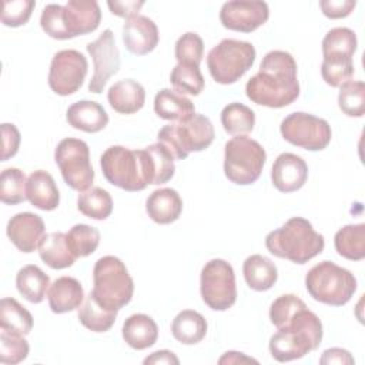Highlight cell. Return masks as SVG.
<instances>
[{"label":"cell","mask_w":365,"mask_h":365,"mask_svg":"<svg viewBox=\"0 0 365 365\" xmlns=\"http://www.w3.org/2000/svg\"><path fill=\"white\" fill-rule=\"evenodd\" d=\"M148 217L161 225L177 221L182 212V200L173 188H158L145 201Z\"/></svg>","instance_id":"obj_23"},{"label":"cell","mask_w":365,"mask_h":365,"mask_svg":"<svg viewBox=\"0 0 365 365\" xmlns=\"http://www.w3.org/2000/svg\"><path fill=\"white\" fill-rule=\"evenodd\" d=\"M207 319L194 309H184L171 322L173 336L184 345H195L207 335Z\"/></svg>","instance_id":"obj_29"},{"label":"cell","mask_w":365,"mask_h":365,"mask_svg":"<svg viewBox=\"0 0 365 365\" xmlns=\"http://www.w3.org/2000/svg\"><path fill=\"white\" fill-rule=\"evenodd\" d=\"M336 252L349 259L361 261L365 257V224H349L336 231L334 237Z\"/></svg>","instance_id":"obj_32"},{"label":"cell","mask_w":365,"mask_h":365,"mask_svg":"<svg viewBox=\"0 0 365 365\" xmlns=\"http://www.w3.org/2000/svg\"><path fill=\"white\" fill-rule=\"evenodd\" d=\"M354 74L352 57L344 56H327L322 58L321 76L322 80L331 87H341L349 81Z\"/></svg>","instance_id":"obj_41"},{"label":"cell","mask_w":365,"mask_h":365,"mask_svg":"<svg viewBox=\"0 0 365 365\" xmlns=\"http://www.w3.org/2000/svg\"><path fill=\"white\" fill-rule=\"evenodd\" d=\"M40 26L46 34L56 40H68L63 21V6L50 3L47 4L40 16Z\"/></svg>","instance_id":"obj_46"},{"label":"cell","mask_w":365,"mask_h":365,"mask_svg":"<svg viewBox=\"0 0 365 365\" xmlns=\"http://www.w3.org/2000/svg\"><path fill=\"white\" fill-rule=\"evenodd\" d=\"M90 292L100 305L120 311L133 298L134 281L120 258L106 255L94 264L93 289Z\"/></svg>","instance_id":"obj_5"},{"label":"cell","mask_w":365,"mask_h":365,"mask_svg":"<svg viewBox=\"0 0 365 365\" xmlns=\"http://www.w3.org/2000/svg\"><path fill=\"white\" fill-rule=\"evenodd\" d=\"M174 54H175V58L178 63L192 64V66L200 67V63L204 56V41L194 31L184 33L175 41Z\"/></svg>","instance_id":"obj_43"},{"label":"cell","mask_w":365,"mask_h":365,"mask_svg":"<svg viewBox=\"0 0 365 365\" xmlns=\"http://www.w3.org/2000/svg\"><path fill=\"white\" fill-rule=\"evenodd\" d=\"M201 298L214 311H227L237 301L235 274L230 262L214 258L205 262L200 277Z\"/></svg>","instance_id":"obj_10"},{"label":"cell","mask_w":365,"mask_h":365,"mask_svg":"<svg viewBox=\"0 0 365 365\" xmlns=\"http://www.w3.org/2000/svg\"><path fill=\"white\" fill-rule=\"evenodd\" d=\"M245 94L252 103L269 108L294 103L299 96L294 57L284 50L268 51L259 64V71L247 81Z\"/></svg>","instance_id":"obj_1"},{"label":"cell","mask_w":365,"mask_h":365,"mask_svg":"<svg viewBox=\"0 0 365 365\" xmlns=\"http://www.w3.org/2000/svg\"><path fill=\"white\" fill-rule=\"evenodd\" d=\"M107 100L114 111L120 114H134L144 106L145 90L138 81L124 78L108 88Z\"/></svg>","instance_id":"obj_24"},{"label":"cell","mask_w":365,"mask_h":365,"mask_svg":"<svg viewBox=\"0 0 365 365\" xmlns=\"http://www.w3.org/2000/svg\"><path fill=\"white\" fill-rule=\"evenodd\" d=\"M0 328L27 335L33 329V317L17 299L9 297L1 298Z\"/></svg>","instance_id":"obj_33"},{"label":"cell","mask_w":365,"mask_h":365,"mask_svg":"<svg viewBox=\"0 0 365 365\" xmlns=\"http://www.w3.org/2000/svg\"><path fill=\"white\" fill-rule=\"evenodd\" d=\"M220 364H241V362H254V364H257V361L255 359H252V358H250V356H245L242 352H235V351H228V352H225L221 358H220V361H218Z\"/></svg>","instance_id":"obj_53"},{"label":"cell","mask_w":365,"mask_h":365,"mask_svg":"<svg viewBox=\"0 0 365 365\" xmlns=\"http://www.w3.org/2000/svg\"><path fill=\"white\" fill-rule=\"evenodd\" d=\"M356 6L355 0H321L319 7L328 19H344L349 16Z\"/></svg>","instance_id":"obj_49"},{"label":"cell","mask_w":365,"mask_h":365,"mask_svg":"<svg viewBox=\"0 0 365 365\" xmlns=\"http://www.w3.org/2000/svg\"><path fill=\"white\" fill-rule=\"evenodd\" d=\"M279 130L285 141L308 151L324 150L332 137L327 120L302 111L288 114L281 121Z\"/></svg>","instance_id":"obj_12"},{"label":"cell","mask_w":365,"mask_h":365,"mask_svg":"<svg viewBox=\"0 0 365 365\" xmlns=\"http://www.w3.org/2000/svg\"><path fill=\"white\" fill-rule=\"evenodd\" d=\"M88 63L83 53L68 48L57 51L50 63L48 86L58 96L74 94L84 83Z\"/></svg>","instance_id":"obj_13"},{"label":"cell","mask_w":365,"mask_h":365,"mask_svg":"<svg viewBox=\"0 0 365 365\" xmlns=\"http://www.w3.org/2000/svg\"><path fill=\"white\" fill-rule=\"evenodd\" d=\"M304 305L305 302L294 294L279 295L277 299H274L269 308V319L272 325L277 328L282 327L294 315V312Z\"/></svg>","instance_id":"obj_47"},{"label":"cell","mask_w":365,"mask_h":365,"mask_svg":"<svg viewBox=\"0 0 365 365\" xmlns=\"http://www.w3.org/2000/svg\"><path fill=\"white\" fill-rule=\"evenodd\" d=\"M221 124L231 135H245L255 125V114L242 103H230L221 111Z\"/></svg>","instance_id":"obj_35"},{"label":"cell","mask_w":365,"mask_h":365,"mask_svg":"<svg viewBox=\"0 0 365 365\" xmlns=\"http://www.w3.org/2000/svg\"><path fill=\"white\" fill-rule=\"evenodd\" d=\"M71 252L77 258L88 257L100 244V232L97 228L87 224H76L66 234Z\"/></svg>","instance_id":"obj_38"},{"label":"cell","mask_w":365,"mask_h":365,"mask_svg":"<svg viewBox=\"0 0 365 365\" xmlns=\"http://www.w3.org/2000/svg\"><path fill=\"white\" fill-rule=\"evenodd\" d=\"M308 294L318 302L342 307L356 291V278L351 271L331 261L314 265L305 275Z\"/></svg>","instance_id":"obj_6"},{"label":"cell","mask_w":365,"mask_h":365,"mask_svg":"<svg viewBox=\"0 0 365 365\" xmlns=\"http://www.w3.org/2000/svg\"><path fill=\"white\" fill-rule=\"evenodd\" d=\"M170 81L177 91L191 96H198L205 86L200 67L182 63H177V66L171 70Z\"/></svg>","instance_id":"obj_39"},{"label":"cell","mask_w":365,"mask_h":365,"mask_svg":"<svg viewBox=\"0 0 365 365\" xmlns=\"http://www.w3.org/2000/svg\"><path fill=\"white\" fill-rule=\"evenodd\" d=\"M46 227L40 215L33 212H19L13 215L7 222V237L14 247L21 252H33L38 248V244L44 235Z\"/></svg>","instance_id":"obj_16"},{"label":"cell","mask_w":365,"mask_h":365,"mask_svg":"<svg viewBox=\"0 0 365 365\" xmlns=\"http://www.w3.org/2000/svg\"><path fill=\"white\" fill-rule=\"evenodd\" d=\"M27 178L24 173L16 167L4 168L0 175V200L3 204L16 205L27 200Z\"/></svg>","instance_id":"obj_37"},{"label":"cell","mask_w":365,"mask_h":365,"mask_svg":"<svg viewBox=\"0 0 365 365\" xmlns=\"http://www.w3.org/2000/svg\"><path fill=\"white\" fill-rule=\"evenodd\" d=\"M269 17V9L259 0H232L222 4L220 10L221 24L234 31L251 33L261 27Z\"/></svg>","instance_id":"obj_15"},{"label":"cell","mask_w":365,"mask_h":365,"mask_svg":"<svg viewBox=\"0 0 365 365\" xmlns=\"http://www.w3.org/2000/svg\"><path fill=\"white\" fill-rule=\"evenodd\" d=\"M322 56H344L354 57L358 40L354 30L348 27L331 29L322 38Z\"/></svg>","instance_id":"obj_36"},{"label":"cell","mask_w":365,"mask_h":365,"mask_svg":"<svg viewBox=\"0 0 365 365\" xmlns=\"http://www.w3.org/2000/svg\"><path fill=\"white\" fill-rule=\"evenodd\" d=\"M155 114L168 121H185L195 114L194 103L182 93L171 88L160 90L154 97Z\"/></svg>","instance_id":"obj_25"},{"label":"cell","mask_w":365,"mask_h":365,"mask_svg":"<svg viewBox=\"0 0 365 365\" xmlns=\"http://www.w3.org/2000/svg\"><path fill=\"white\" fill-rule=\"evenodd\" d=\"M160 40L157 24L147 16L137 14L127 19L123 26V43L135 56L151 53Z\"/></svg>","instance_id":"obj_18"},{"label":"cell","mask_w":365,"mask_h":365,"mask_svg":"<svg viewBox=\"0 0 365 365\" xmlns=\"http://www.w3.org/2000/svg\"><path fill=\"white\" fill-rule=\"evenodd\" d=\"M265 160L267 153L258 141L247 135L232 137L224 148V174L234 184L250 185L259 178Z\"/></svg>","instance_id":"obj_8"},{"label":"cell","mask_w":365,"mask_h":365,"mask_svg":"<svg viewBox=\"0 0 365 365\" xmlns=\"http://www.w3.org/2000/svg\"><path fill=\"white\" fill-rule=\"evenodd\" d=\"M107 6L110 11L118 17L130 19L138 14L140 9L144 6V1H134V0H127V1H107Z\"/></svg>","instance_id":"obj_50"},{"label":"cell","mask_w":365,"mask_h":365,"mask_svg":"<svg viewBox=\"0 0 365 365\" xmlns=\"http://www.w3.org/2000/svg\"><path fill=\"white\" fill-rule=\"evenodd\" d=\"M34 6V0H4L1 9V23L7 27H20L26 24Z\"/></svg>","instance_id":"obj_45"},{"label":"cell","mask_w":365,"mask_h":365,"mask_svg":"<svg viewBox=\"0 0 365 365\" xmlns=\"http://www.w3.org/2000/svg\"><path fill=\"white\" fill-rule=\"evenodd\" d=\"M148 364H174V365H178L180 364V359L175 356L174 352L168 351V349H161V351H155L153 352L151 355H148L145 359H144V365H148Z\"/></svg>","instance_id":"obj_52"},{"label":"cell","mask_w":365,"mask_h":365,"mask_svg":"<svg viewBox=\"0 0 365 365\" xmlns=\"http://www.w3.org/2000/svg\"><path fill=\"white\" fill-rule=\"evenodd\" d=\"M255 47L250 41L224 38L207 56V67L218 84L238 81L255 61Z\"/></svg>","instance_id":"obj_9"},{"label":"cell","mask_w":365,"mask_h":365,"mask_svg":"<svg viewBox=\"0 0 365 365\" xmlns=\"http://www.w3.org/2000/svg\"><path fill=\"white\" fill-rule=\"evenodd\" d=\"M118 311L100 305L90 292L78 307V321L93 332H107L115 322Z\"/></svg>","instance_id":"obj_31"},{"label":"cell","mask_w":365,"mask_h":365,"mask_svg":"<svg viewBox=\"0 0 365 365\" xmlns=\"http://www.w3.org/2000/svg\"><path fill=\"white\" fill-rule=\"evenodd\" d=\"M321 341V319L304 305L269 338V352L275 361L289 362L315 351Z\"/></svg>","instance_id":"obj_2"},{"label":"cell","mask_w":365,"mask_h":365,"mask_svg":"<svg viewBox=\"0 0 365 365\" xmlns=\"http://www.w3.org/2000/svg\"><path fill=\"white\" fill-rule=\"evenodd\" d=\"M38 255L53 269H64L74 264L77 257L71 252L64 232L44 234L38 244Z\"/></svg>","instance_id":"obj_27"},{"label":"cell","mask_w":365,"mask_h":365,"mask_svg":"<svg viewBox=\"0 0 365 365\" xmlns=\"http://www.w3.org/2000/svg\"><path fill=\"white\" fill-rule=\"evenodd\" d=\"M101 20L96 0H68L63 6V21L68 38L93 33Z\"/></svg>","instance_id":"obj_17"},{"label":"cell","mask_w":365,"mask_h":365,"mask_svg":"<svg viewBox=\"0 0 365 365\" xmlns=\"http://www.w3.org/2000/svg\"><path fill=\"white\" fill-rule=\"evenodd\" d=\"M67 123L84 133H98L108 124V114L101 104L91 100L73 103L66 113Z\"/></svg>","instance_id":"obj_21"},{"label":"cell","mask_w":365,"mask_h":365,"mask_svg":"<svg viewBox=\"0 0 365 365\" xmlns=\"http://www.w3.org/2000/svg\"><path fill=\"white\" fill-rule=\"evenodd\" d=\"M121 334L128 346L137 351H143L157 342L158 327L150 315L134 314L124 321Z\"/></svg>","instance_id":"obj_26"},{"label":"cell","mask_w":365,"mask_h":365,"mask_svg":"<svg viewBox=\"0 0 365 365\" xmlns=\"http://www.w3.org/2000/svg\"><path fill=\"white\" fill-rule=\"evenodd\" d=\"M308 178V165L302 157L292 153L279 154L271 170L274 187L281 192H294L304 187Z\"/></svg>","instance_id":"obj_19"},{"label":"cell","mask_w":365,"mask_h":365,"mask_svg":"<svg viewBox=\"0 0 365 365\" xmlns=\"http://www.w3.org/2000/svg\"><path fill=\"white\" fill-rule=\"evenodd\" d=\"M100 165L110 184L128 192L143 191L154 182V164L147 148L130 150L111 145L101 154Z\"/></svg>","instance_id":"obj_3"},{"label":"cell","mask_w":365,"mask_h":365,"mask_svg":"<svg viewBox=\"0 0 365 365\" xmlns=\"http://www.w3.org/2000/svg\"><path fill=\"white\" fill-rule=\"evenodd\" d=\"M1 135H3V150H1V161H7L14 157L20 147V131L14 124L3 123L1 124Z\"/></svg>","instance_id":"obj_48"},{"label":"cell","mask_w":365,"mask_h":365,"mask_svg":"<svg viewBox=\"0 0 365 365\" xmlns=\"http://www.w3.org/2000/svg\"><path fill=\"white\" fill-rule=\"evenodd\" d=\"M339 110L348 117H362L365 113V84L349 80L339 87Z\"/></svg>","instance_id":"obj_40"},{"label":"cell","mask_w":365,"mask_h":365,"mask_svg":"<svg viewBox=\"0 0 365 365\" xmlns=\"http://www.w3.org/2000/svg\"><path fill=\"white\" fill-rule=\"evenodd\" d=\"M50 309L54 314H64L77 309L84 301V289L78 279L73 277H60L47 292Z\"/></svg>","instance_id":"obj_22"},{"label":"cell","mask_w":365,"mask_h":365,"mask_svg":"<svg viewBox=\"0 0 365 365\" xmlns=\"http://www.w3.org/2000/svg\"><path fill=\"white\" fill-rule=\"evenodd\" d=\"M319 364H355L354 356L349 351L342 348H329L325 349L319 358Z\"/></svg>","instance_id":"obj_51"},{"label":"cell","mask_w":365,"mask_h":365,"mask_svg":"<svg viewBox=\"0 0 365 365\" xmlns=\"http://www.w3.org/2000/svg\"><path fill=\"white\" fill-rule=\"evenodd\" d=\"M153 158L154 164V182L153 185H160L167 181H170L175 173V165H174V157L171 151L163 145L161 143L151 144L145 147Z\"/></svg>","instance_id":"obj_44"},{"label":"cell","mask_w":365,"mask_h":365,"mask_svg":"<svg viewBox=\"0 0 365 365\" xmlns=\"http://www.w3.org/2000/svg\"><path fill=\"white\" fill-rule=\"evenodd\" d=\"M242 274L247 285L254 291H267L278 279L277 265L261 254L250 255L242 264Z\"/></svg>","instance_id":"obj_28"},{"label":"cell","mask_w":365,"mask_h":365,"mask_svg":"<svg viewBox=\"0 0 365 365\" xmlns=\"http://www.w3.org/2000/svg\"><path fill=\"white\" fill-rule=\"evenodd\" d=\"M16 287L29 302L40 304L50 288V278L37 265L30 264L19 269L16 275Z\"/></svg>","instance_id":"obj_30"},{"label":"cell","mask_w":365,"mask_h":365,"mask_svg":"<svg viewBox=\"0 0 365 365\" xmlns=\"http://www.w3.org/2000/svg\"><path fill=\"white\" fill-rule=\"evenodd\" d=\"M265 247L272 255L302 265L322 252L325 240L308 220L292 217L282 227L267 234Z\"/></svg>","instance_id":"obj_4"},{"label":"cell","mask_w":365,"mask_h":365,"mask_svg":"<svg viewBox=\"0 0 365 365\" xmlns=\"http://www.w3.org/2000/svg\"><path fill=\"white\" fill-rule=\"evenodd\" d=\"M77 210L88 218L101 221L113 212V198L101 187H93L78 194Z\"/></svg>","instance_id":"obj_34"},{"label":"cell","mask_w":365,"mask_h":365,"mask_svg":"<svg viewBox=\"0 0 365 365\" xmlns=\"http://www.w3.org/2000/svg\"><path fill=\"white\" fill-rule=\"evenodd\" d=\"M86 47L94 64V73L88 83V91L100 94L104 90L107 81L120 70V51L115 46L114 34L110 29H106L94 41L88 43Z\"/></svg>","instance_id":"obj_14"},{"label":"cell","mask_w":365,"mask_h":365,"mask_svg":"<svg viewBox=\"0 0 365 365\" xmlns=\"http://www.w3.org/2000/svg\"><path fill=\"white\" fill-rule=\"evenodd\" d=\"M214 137V125L202 114H194L185 121L170 123L160 128L157 134L158 143L165 145L175 160H184L190 153L208 148Z\"/></svg>","instance_id":"obj_7"},{"label":"cell","mask_w":365,"mask_h":365,"mask_svg":"<svg viewBox=\"0 0 365 365\" xmlns=\"http://www.w3.org/2000/svg\"><path fill=\"white\" fill-rule=\"evenodd\" d=\"M24 335L1 329L0 332V362L14 365L24 361L29 355V342L23 338Z\"/></svg>","instance_id":"obj_42"},{"label":"cell","mask_w":365,"mask_h":365,"mask_svg":"<svg viewBox=\"0 0 365 365\" xmlns=\"http://www.w3.org/2000/svg\"><path fill=\"white\" fill-rule=\"evenodd\" d=\"M54 161L60 168L64 182L70 188L83 192L91 187L94 170L86 141L73 137L61 140L56 147Z\"/></svg>","instance_id":"obj_11"},{"label":"cell","mask_w":365,"mask_h":365,"mask_svg":"<svg viewBox=\"0 0 365 365\" xmlns=\"http://www.w3.org/2000/svg\"><path fill=\"white\" fill-rule=\"evenodd\" d=\"M26 195L31 205L43 211H53L60 204V192L56 181L44 170H36L27 177Z\"/></svg>","instance_id":"obj_20"}]
</instances>
